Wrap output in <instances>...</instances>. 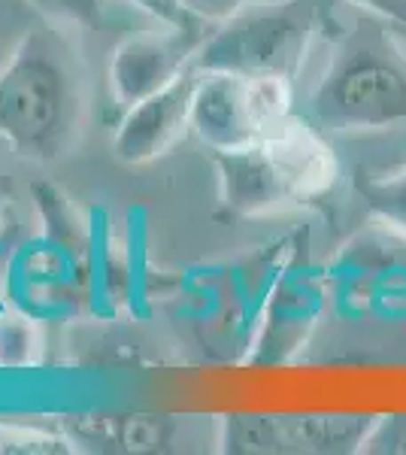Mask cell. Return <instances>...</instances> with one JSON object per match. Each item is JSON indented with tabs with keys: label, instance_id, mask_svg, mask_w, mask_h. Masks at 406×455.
Instances as JSON below:
<instances>
[{
	"label": "cell",
	"instance_id": "cell-14",
	"mask_svg": "<svg viewBox=\"0 0 406 455\" xmlns=\"http://www.w3.org/2000/svg\"><path fill=\"white\" fill-rule=\"evenodd\" d=\"M46 19L73 28H103L113 19L119 0H31Z\"/></svg>",
	"mask_w": 406,
	"mask_h": 455
},
{
	"label": "cell",
	"instance_id": "cell-18",
	"mask_svg": "<svg viewBox=\"0 0 406 455\" xmlns=\"http://www.w3.org/2000/svg\"><path fill=\"white\" fill-rule=\"evenodd\" d=\"M252 4L255 0H182L186 12L201 25H221V21L234 19Z\"/></svg>",
	"mask_w": 406,
	"mask_h": 455
},
{
	"label": "cell",
	"instance_id": "cell-19",
	"mask_svg": "<svg viewBox=\"0 0 406 455\" xmlns=\"http://www.w3.org/2000/svg\"><path fill=\"white\" fill-rule=\"evenodd\" d=\"M12 289H16V246L6 243L0 234V307L10 304Z\"/></svg>",
	"mask_w": 406,
	"mask_h": 455
},
{
	"label": "cell",
	"instance_id": "cell-5",
	"mask_svg": "<svg viewBox=\"0 0 406 455\" xmlns=\"http://www.w3.org/2000/svg\"><path fill=\"white\" fill-rule=\"evenodd\" d=\"M294 116V83L197 68L191 134L210 152L252 146Z\"/></svg>",
	"mask_w": 406,
	"mask_h": 455
},
{
	"label": "cell",
	"instance_id": "cell-15",
	"mask_svg": "<svg viewBox=\"0 0 406 455\" xmlns=\"http://www.w3.org/2000/svg\"><path fill=\"white\" fill-rule=\"evenodd\" d=\"M70 443L73 437L68 431L49 435V431L0 422V452H73Z\"/></svg>",
	"mask_w": 406,
	"mask_h": 455
},
{
	"label": "cell",
	"instance_id": "cell-20",
	"mask_svg": "<svg viewBox=\"0 0 406 455\" xmlns=\"http://www.w3.org/2000/svg\"><path fill=\"white\" fill-rule=\"evenodd\" d=\"M358 10L370 12V16H379L391 21V25H403L406 28V0H349Z\"/></svg>",
	"mask_w": 406,
	"mask_h": 455
},
{
	"label": "cell",
	"instance_id": "cell-12",
	"mask_svg": "<svg viewBox=\"0 0 406 455\" xmlns=\"http://www.w3.org/2000/svg\"><path fill=\"white\" fill-rule=\"evenodd\" d=\"M34 204L43 222V240L52 246H58L61 252H68L70 259L85 261L88 259V225L83 212L73 207V201L64 192H58L49 182H34Z\"/></svg>",
	"mask_w": 406,
	"mask_h": 455
},
{
	"label": "cell",
	"instance_id": "cell-6",
	"mask_svg": "<svg viewBox=\"0 0 406 455\" xmlns=\"http://www.w3.org/2000/svg\"><path fill=\"white\" fill-rule=\"evenodd\" d=\"M376 413H231L221 419V452H364Z\"/></svg>",
	"mask_w": 406,
	"mask_h": 455
},
{
	"label": "cell",
	"instance_id": "cell-10",
	"mask_svg": "<svg viewBox=\"0 0 406 455\" xmlns=\"http://www.w3.org/2000/svg\"><path fill=\"white\" fill-rule=\"evenodd\" d=\"M315 307H319V291H313V285L306 280H285L279 285L276 298H273V310L267 315V325L279 322V328H267L264 331L261 337L264 355H258V362H285L288 349H294V343L300 337H306Z\"/></svg>",
	"mask_w": 406,
	"mask_h": 455
},
{
	"label": "cell",
	"instance_id": "cell-2",
	"mask_svg": "<svg viewBox=\"0 0 406 455\" xmlns=\"http://www.w3.org/2000/svg\"><path fill=\"white\" fill-rule=\"evenodd\" d=\"M388 25L367 12L337 40L304 109L324 134H373L406 122V52Z\"/></svg>",
	"mask_w": 406,
	"mask_h": 455
},
{
	"label": "cell",
	"instance_id": "cell-7",
	"mask_svg": "<svg viewBox=\"0 0 406 455\" xmlns=\"http://www.w3.org/2000/svg\"><path fill=\"white\" fill-rule=\"evenodd\" d=\"M206 31L201 28H170L161 31H134L122 36L107 61V85L122 109L167 88L179 79L201 49Z\"/></svg>",
	"mask_w": 406,
	"mask_h": 455
},
{
	"label": "cell",
	"instance_id": "cell-3",
	"mask_svg": "<svg viewBox=\"0 0 406 455\" xmlns=\"http://www.w3.org/2000/svg\"><path fill=\"white\" fill-rule=\"evenodd\" d=\"M212 164L221 210L240 219L276 216L322 201L339 180L328 134L298 113L252 146L212 152Z\"/></svg>",
	"mask_w": 406,
	"mask_h": 455
},
{
	"label": "cell",
	"instance_id": "cell-4",
	"mask_svg": "<svg viewBox=\"0 0 406 455\" xmlns=\"http://www.w3.org/2000/svg\"><path fill=\"white\" fill-rule=\"evenodd\" d=\"M328 16V0H270L264 6H246L221 21L219 31L203 36L195 68L294 83Z\"/></svg>",
	"mask_w": 406,
	"mask_h": 455
},
{
	"label": "cell",
	"instance_id": "cell-9",
	"mask_svg": "<svg viewBox=\"0 0 406 455\" xmlns=\"http://www.w3.org/2000/svg\"><path fill=\"white\" fill-rule=\"evenodd\" d=\"M73 440H92L103 450L122 452H158L173 443L170 416H83L68 425Z\"/></svg>",
	"mask_w": 406,
	"mask_h": 455
},
{
	"label": "cell",
	"instance_id": "cell-1",
	"mask_svg": "<svg viewBox=\"0 0 406 455\" xmlns=\"http://www.w3.org/2000/svg\"><path fill=\"white\" fill-rule=\"evenodd\" d=\"M92 83L73 25L28 28L0 61V143L34 164L68 158L85 137Z\"/></svg>",
	"mask_w": 406,
	"mask_h": 455
},
{
	"label": "cell",
	"instance_id": "cell-8",
	"mask_svg": "<svg viewBox=\"0 0 406 455\" xmlns=\"http://www.w3.org/2000/svg\"><path fill=\"white\" fill-rule=\"evenodd\" d=\"M197 68L182 73L167 88L143 98L139 104L122 109V119L113 131V158L122 164L139 167L164 158L173 146L191 134V100H195Z\"/></svg>",
	"mask_w": 406,
	"mask_h": 455
},
{
	"label": "cell",
	"instance_id": "cell-11",
	"mask_svg": "<svg viewBox=\"0 0 406 455\" xmlns=\"http://www.w3.org/2000/svg\"><path fill=\"white\" fill-rule=\"evenodd\" d=\"M352 182L376 222L406 240V161L391 167H358Z\"/></svg>",
	"mask_w": 406,
	"mask_h": 455
},
{
	"label": "cell",
	"instance_id": "cell-21",
	"mask_svg": "<svg viewBox=\"0 0 406 455\" xmlns=\"http://www.w3.org/2000/svg\"><path fill=\"white\" fill-rule=\"evenodd\" d=\"M4 228H6V195L0 188V234H4Z\"/></svg>",
	"mask_w": 406,
	"mask_h": 455
},
{
	"label": "cell",
	"instance_id": "cell-13",
	"mask_svg": "<svg viewBox=\"0 0 406 455\" xmlns=\"http://www.w3.org/2000/svg\"><path fill=\"white\" fill-rule=\"evenodd\" d=\"M46 355V334L25 307H0V371H34Z\"/></svg>",
	"mask_w": 406,
	"mask_h": 455
},
{
	"label": "cell",
	"instance_id": "cell-16",
	"mask_svg": "<svg viewBox=\"0 0 406 455\" xmlns=\"http://www.w3.org/2000/svg\"><path fill=\"white\" fill-rule=\"evenodd\" d=\"M364 452L370 455H406V413L379 416L367 437Z\"/></svg>",
	"mask_w": 406,
	"mask_h": 455
},
{
	"label": "cell",
	"instance_id": "cell-17",
	"mask_svg": "<svg viewBox=\"0 0 406 455\" xmlns=\"http://www.w3.org/2000/svg\"><path fill=\"white\" fill-rule=\"evenodd\" d=\"M124 4L137 6L143 16H149L158 25H170V28H206L201 21H195L186 12L182 0H124Z\"/></svg>",
	"mask_w": 406,
	"mask_h": 455
}]
</instances>
